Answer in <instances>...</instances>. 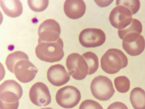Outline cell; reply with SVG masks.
<instances>
[{"instance_id": "cell-1", "label": "cell", "mask_w": 145, "mask_h": 109, "mask_svg": "<svg viewBox=\"0 0 145 109\" xmlns=\"http://www.w3.org/2000/svg\"><path fill=\"white\" fill-rule=\"evenodd\" d=\"M22 94L21 86L15 81H4L0 86V109H18Z\"/></svg>"}, {"instance_id": "cell-2", "label": "cell", "mask_w": 145, "mask_h": 109, "mask_svg": "<svg viewBox=\"0 0 145 109\" xmlns=\"http://www.w3.org/2000/svg\"><path fill=\"white\" fill-rule=\"evenodd\" d=\"M63 43L59 37L53 42H40L35 49L37 57L40 60L52 63L61 60L64 56Z\"/></svg>"}, {"instance_id": "cell-3", "label": "cell", "mask_w": 145, "mask_h": 109, "mask_svg": "<svg viewBox=\"0 0 145 109\" xmlns=\"http://www.w3.org/2000/svg\"><path fill=\"white\" fill-rule=\"evenodd\" d=\"M128 60L126 55L121 50L112 48L107 50L101 59V67L105 72L114 74L126 67Z\"/></svg>"}, {"instance_id": "cell-4", "label": "cell", "mask_w": 145, "mask_h": 109, "mask_svg": "<svg viewBox=\"0 0 145 109\" xmlns=\"http://www.w3.org/2000/svg\"><path fill=\"white\" fill-rule=\"evenodd\" d=\"M90 87L93 96L101 101L109 100L115 92L111 80L103 76L100 75L95 77L91 82Z\"/></svg>"}, {"instance_id": "cell-5", "label": "cell", "mask_w": 145, "mask_h": 109, "mask_svg": "<svg viewBox=\"0 0 145 109\" xmlns=\"http://www.w3.org/2000/svg\"><path fill=\"white\" fill-rule=\"evenodd\" d=\"M66 64L70 75L76 80H83L88 75L89 67L87 62L85 58L78 53L69 54Z\"/></svg>"}, {"instance_id": "cell-6", "label": "cell", "mask_w": 145, "mask_h": 109, "mask_svg": "<svg viewBox=\"0 0 145 109\" xmlns=\"http://www.w3.org/2000/svg\"><path fill=\"white\" fill-rule=\"evenodd\" d=\"M81 98L80 91L76 87L67 85L59 89L56 95L58 104L66 109L72 108L76 106Z\"/></svg>"}, {"instance_id": "cell-7", "label": "cell", "mask_w": 145, "mask_h": 109, "mask_svg": "<svg viewBox=\"0 0 145 109\" xmlns=\"http://www.w3.org/2000/svg\"><path fill=\"white\" fill-rule=\"evenodd\" d=\"M116 5L111 11L109 19L113 27L119 30H122L131 22L133 14L126 6L116 2Z\"/></svg>"}, {"instance_id": "cell-8", "label": "cell", "mask_w": 145, "mask_h": 109, "mask_svg": "<svg viewBox=\"0 0 145 109\" xmlns=\"http://www.w3.org/2000/svg\"><path fill=\"white\" fill-rule=\"evenodd\" d=\"M123 49L129 55L133 56L140 54L145 48V40L140 33L132 32L126 34L122 39Z\"/></svg>"}, {"instance_id": "cell-9", "label": "cell", "mask_w": 145, "mask_h": 109, "mask_svg": "<svg viewBox=\"0 0 145 109\" xmlns=\"http://www.w3.org/2000/svg\"><path fill=\"white\" fill-rule=\"evenodd\" d=\"M106 35L101 30L95 28L84 29L80 33L79 40L86 48H94L102 45L106 40Z\"/></svg>"}, {"instance_id": "cell-10", "label": "cell", "mask_w": 145, "mask_h": 109, "mask_svg": "<svg viewBox=\"0 0 145 109\" xmlns=\"http://www.w3.org/2000/svg\"><path fill=\"white\" fill-rule=\"evenodd\" d=\"M61 28L59 23L54 19H47L39 26L38 42L55 41L59 38Z\"/></svg>"}, {"instance_id": "cell-11", "label": "cell", "mask_w": 145, "mask_h": 109, "mask_svg": "<svg viewBox=\"0 0 145 109\" xmlns=\"http://www.w3.org/2000/svg\"><path fill=\"white\" fill-rule=\"evenodd\" d=\"M37 68L29 60V58L20 60L14 66L13 73L16 78L23 83L30 82L35 77Z\"/></svg>"}, {"instance_id": "cell-12", "label": "cell", "mask_w": 145, "mask_h": 109, "mask_svg": "<svg viewBox=\"0 0 145 109\" xmlns=\"http://www.w3.org/2000/svg\"><path fill=\"white\" fill-rule=\"evenodd\" d=\"M29 95L32 103L39 106H46L51 101V95L47 86L41 82H37L32 86Z\"/></svg>"}, {"instance_id": "cell-13", "label": "cell", "mask_w": 145, "mask_h": 109, "mask_svg": "<svg viewBox=\"0 0 145 109\" xmlns=\"http://www.w3.org/2000/svg\"><path fill=\"white\" fill-rule=\"evenodd\" d=\"M47 77L49 81L53 85L59 87L67 83L70 75L65 67L59 64L51 66L48 69Z\"/></svg>"}, {"instance_id": "cell-14", "label": "cell", "mask_w": 145, "mask_h": 109, "mask_svg": "<svg viewBox=\"0 0 145 109\" xmlns=\"http://www.w3.org/2000/svg\"><path fill=\"white\" fill-rule=\"evenodd\" d=\"M65 15L72 19H76L82 17L85 13L86 6L82 0H67L63 6Z\"/></svg>"}, {"instance_id": "cell-15", "label": "cell", "mask_w": 145, "mask_h": 109, "mask_svg": "<svg viewBox=\"0 0 145 109\" xmlns=\"http://www.w3.org/2000/svg\"><path fill=\"white\" fill-rule=\"evenodd\" d=\"M0 6L4 13L8 16L16 18L23 12L22 4L20 0H0Z\"/></svg>"}, {"instance_id": "cell-16", "label": "cell", "mask_w": 145, "mask_h": 109, "mask_svg": "<svg viewBox=\"0 0 145 109\" xmlns=\"http://www.w3.org/2000/svg\"><path fill=\"white\" fill-rule=\"evenodd\" d=\"M130 100L134 109H145V91L141 88L136 87L131 90Z\"/></svg>"}, {"instance_id": "cell-17", "label": "cell", "mask_w": 145, "mask_h": 109, "mask_svg": "<svg viewBox=\"0 0 145 109\" xmlns=\"http://www.w3.org/2000/svg\"><path fill=\"white\" fill-rule=\"evenodd\" d=\"M28 58V56L24 52L20 51H15L7 56L5 64L8 69L13 73V68L16 63L20 60Z\"/></svg>"}, {"instance_id": "cell-18", "label": "cell", "mask_w": 145, "mask_h": 109, "mask_svg": "<svg viewBox=\"0 0 145 109\" xmlns=\"http://www.w3.org/2000/svg\"><path fill=\"white\" fill-rule=\"evenodd\" d=\"M82 55L85 58L88 66V75H91L95 73L99 66L98 58L97 55L92 52L88 51L84 53Z\"/></svg>"}, {"instance_id": "cell-19", "label": "cell", "mask_w": 145, "mask_h": 109, "mask_svg": "<svg viewBox=\"0 0 145 109\" xmlns=\"http://www.w3.org/2000/svg\"><path fill=\"white\" fill-rule=\"evenodd\" d=\"M142 29L141 22L138 20L133 18L131 24L123 29L118 30V35L121 39L127 34L132 32H137L141 33Z\"/></svg>"}, {"instance_id": "cell-20", "label": "cell", "mask_w": 145, "mask_h": 109, "mask_svg": "<svg viewBox=\"0 0 145 109\" xmlns=\"http://www.w3.org/2000/svg\"><path fill=\"white\" fill-rule=\"evenodd\" d=\"M115 87L120 93H125L129 89L130 86L129 79L125 76H120L116 77L114 80Z\"/></svg>"}, {"instance_id": "cell-21", "label": "cell", "mask_w": 145, "mask_h": 109, "mask_svg": "<svg viewBox=\"0 0 145 109\" xmlns=\"http://www.w3.org/2000/svg\"><path fill=\"white\" fill-rule=\"evenodd\" d=\"M27 3L30 9L35 12L44 11L48 7L49 1L46 0H28Z\"/></svg>"}, {"instance_id": "cell-22", "label": "cell", "mask_w": 145, "mask_h": 109, "mask_svg": "<svg viewBox=\"0 0 145 109\" xmlns=\"http://www.w3.org/2000/svg\"><path fill=\"white\" fill-rule=\"evenodd\" d=\"M116 2L123 5L132 11L133 14H136L139 10L140 6L139 0H117Z\"/></svg>"}, {"instance_id": "cell-23", "label": "cell", "mask_w": 145, "mask_h": 109, "mask_svg": "<svg viewBox=\"0 0 145 109\" xmlns=\"http://www.w3.org/2000/svg\"><path fill=\"white\" fill-rule=\"evenodd\" d=\"M79 109H103L97 102L91 99L84 100L80 104Z\"/></svg>"}, {"instance_id": "cell-24", "label": "cell", "mask_w": 145, "mask_h": 109, "mask_svg": "<svg viewBox=\"0 0 145 109\" xmlns=\"http://www.w3.org/2000/svg\"><path fill=\"white\" fill-rule=\"evenodd\" d=\"M107 109H128V108L124 103L117 101L110 104Z\"/></svg>"}, {"instance_id": "cell-25", "label": "cell", "mask_w": 145, "mask_h": 109, "mask_svg": "<svg viewBox=\"0 0 145 109\" xmlns=\"http://www.w3.org/2000/svg\"><path fill=\"white\" fill-rule=\"evenodd\" d=\"M40 109H53V108H50V107H47L45 108H43Z\"/></svg>"}]
</instances>
